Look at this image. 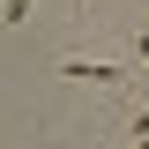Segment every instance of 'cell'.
<instances>
[{
	"mask_svg": "<svg viewBox=\"0 0 149 149\" xmlns=\"http://www.w3.org/2000/svg\"><path fill=\"white\" fill-rule=\"evenodd\" d=\"M60 74H74V82H119V67H104V60H60Z\"/></svg>",
	"mask_w": 149,
	"mask_h": 149,
	"instance_id": "6da1fadb",
	"label": "cell"
},
{
	"mask_svg": "<svg viewBox=\"0 0 149 149\" xmlns=\"http://www.w3.org/2000/svg\"><path fill=\"white\" fill-rule=\"evenodd\" d=\"M30 15V0H0V22H22Z\"/></svg>",
	"mask_w": 149,
	"mask_h": 149,
	"instance_id": "7a4b0ae2",
	"label": "cell"
},
{
	"mask_svg": "<svg viewBox=\"0 0 149 149\" xmlns=\"http://www.w3.org/2000/svg\"><path fill=\"white\" fill-rule=\"evenodd\" d=\"M134 60H142V67H149V30H142V37H134Z\"/></svg>",
	"mask_w": 149,
	"mask_h": 149,
	"instance_id": "3957f363",
	"label": "cell"
}]
</instances>
